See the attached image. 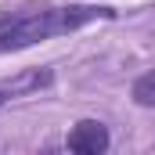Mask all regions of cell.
Returning <instances> with one entry per match:
<instances>
[{"label":"cell","mask_w":155,"mask_h":155,"mask_svg":"<svg viewBox=\"0 0 155 155\" xmlns=\"http://www.w3.org/2000/svg\"><path fill=\"white\" fill-rule=\"evenodd\" d=\"M112 15L116 11L101 7V4H69V7H47V11H33V15H18L0 29V54L33 47V43L51 40V36L76 33L83 25L97 22V18H112Z\"/></svg>","instance_id":"6da1fadb"},{"label":"cell","mask_w":155,"mask_h":155,"mask_svg":"<svg viewBox=\"0 0 155 155\" xmlns=\"http://www.w3.org/2000/svg\"><path fill=\"white\" fill-rule=\"evenodd\" d=\"M134 101L144 105V108L155 105V72H148V76H141L137 83H134Z\"/></svg>","instance_id":"3957f363"},{"label":"cell","mask_w":155,"mask_h":155,"mask_svg":"<svg viewBox=\"0 0 155 155\" xmlns=\"http://www.w3.org/2000/svg\"><path fill=\"white\" fill-rule=\"evenodd\" d=\"M4 101H7V97H4V94H0V108H4Z\"/></svg>","instance_id":"5b68a950"},{"label":"cell","mask_w":155,"mask_h":155,"mask_svg":"<svg viewBox=\"0 0 155 155\" xmlns=\"http://www.w3.org/2000/svg\"><path fill=\"white\" fill-rule=\"evenodd\" d=\"M7 22H11V15H0V29H4V25H7Z\"/></svg>","instance_id":"277c9868"},{"label":"cell","mask_w":155,"mask_h":155,"mask_svg":"<svg viewBox=\"0 0 155 155\" xmlns=\"http://www.w3.org/2000/svg\"><path fill=\"white\" fill-rule=\"evenodd\" d=\"M65 144L79 155H101L108 148V130H105V123H97V119H79L76 126L69 130V137H65Z\"/></svg>","instance_id":"7a4b0ae2"}]
</instances>
